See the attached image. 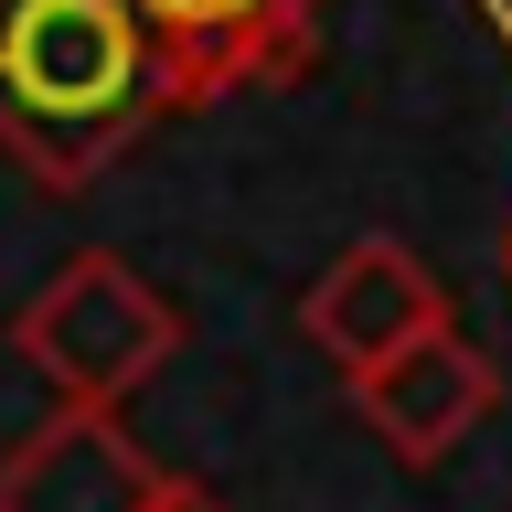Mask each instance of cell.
Returning a JSON list of instances; mask_svg holds the SVG:
<instances>
[{"label": "cell", "instance_id": "obj_1", "mask_svg": "<svg viewBox=\"0 0 512 512\" xmlns=\"http://www.w3.org/2000/svg\"><path fill=\"white\" fill-rule=\"evenodd\" d=\"M160 118L150 32L128 0H0V150L32 192H75Z\"/></svg>", "mask_w": 512, "mask_h": 512}, {"label": "cell", "instance_id": "obj_2", "mask_svg": "<svg viewBox=\"0 0 512 512\" xmlns=\"http://www.w3.org/2000/svg\"><path fill=\"white\" fill-rule=\"evenodd\" d=\"M11 352L54 384V406H128V395L182 352V310H171L128 256L86 246L11 310Z\"/></svg>", "mask_w": 512, "mask_h": 512}, {"label": "cell", "instance_id": "obj_3", "mask_svg": "<svg viewBox=\"0 0 512 512\" xmlns=\"http://www.w3.org/2000/svg\"><path fill=\"white\" fill-rule=\"evenodd\" d=\"M128 11L150 32L160 118H192V107H224L246 86H299L331 0H128Z\"/></svg>", "mask_w": 512, "mask_h": 512}, {"label": "cell", "instance_id": "obj_4", "mask_svg": "<svg viewBox=\"0 0 512 512\" xmlns=\"http://www.w3.org/2000/svg\"><path fill=\"white\" fill-rule=\"evenodd\" d=\"M299 331H310V352L331 374H363V363L427 342V331H459V299H448V278L406 235H352V246L299 288Z\"/></svg>", "mask_w": 512, "mask_h": 512}, {"label": "cell", "instance_id": "obj_5", "mask_svg": "<svg viewBox=\"0 0 512 512\" xmlns=\"http://www.w3.org/2000/svg\"><path fill=\"white\" fill-rule=\"evenodd\" d=\"M342 395H352V416H363L406 470H438L448 448L502 406V363H491L480 342H459V331H427V342H406V352H384V363H363V374H342Z\"/></svg>", "mask_w": 512, "mask_h": 512}, {"label": "cell", "instance_id": "obj_6", "mask_svg": "<svg viewBox=\"0 0 512 512\" xmlns=\"http://www.w3.org/2000/svg\"><path fill=\"white\" fill-rule=\"evenodd\" d=\"M160 459L118 427V406H54L0 448V512H150Z\"/></svg>", "mask_w": 512, "mask_h": 512}, {"label": "cell", "instance_id": "obj_7", "mask_svg": "<svg viewBox=\"0 0 512 512\" xmlns=\"http://www.w3.org/2000/svg\"><path fill=\"white\" fill-rule=\"evenodd\" d=\"M150 512H224V491H214V480H192V470H160L150 480Z\"/></svg>", "mask_w": 512, "mask_h": 512}, {"label": "cell", "instance_id": "obj_8", "mask_svg": "<svg viewBox=\"0 0 512 512\" xmlns=\"http://www.w3.org/2000/svg\"><path fill=\"white\" fill-rule=\"evenodd\" d=\"M502 278H512V214H502Z\"/></svg>", "mask_w": 512, "mask_h": 512}]
</instances>
